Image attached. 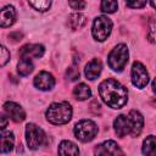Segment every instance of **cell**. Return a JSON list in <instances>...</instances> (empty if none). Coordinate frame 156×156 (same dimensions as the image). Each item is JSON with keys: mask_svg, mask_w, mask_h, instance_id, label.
Wrapping results in <instances>:
<instances>
[{"mask_svg": "<svg viewBox=\"0 0 156 156\" xmlns=\"http://www.w3.org/2000/svg\"><path fill=\"white\" fill-rule=\"evenodd\" d=\"M99 94L102 101L111 108H122L128 101L126 87L112 78H107L100 83Z\"/></svg>", "mask_w": 156, "mask_h": 156, "instance_id": "6da1fadb", "label": "cell"}, {"mask_svg": "<svg viewBox=\"0 0 156 156\" xmlns=\"http://www.w3.org/2000/svg\"><path fill=\"white\" fill-rule=\"evenodd\" d=\"M95 154L98 155H122L123 151L119 149L116 141L106 140L95 147Z\"/></svg>", "mask_w": 156, "mask_h": 156, "instance_id": "7c38bea8", "label": "cell"}, {"mask_svg": "<svg viewBox=\"0 0 156 156\" xmlns=\"http://www.w3.org/2000/svg\"><path fill=\"white\" fill-rule=\"evenodd\" d=\"M33 69H34V65L30 58H21V61L17 65V72L22 77L30 74L33 72Z\"/></svg>", "mask_w": 156, "mask_h": 156, "instance_id": "44dd1931", "label": "cell"}, {"mask_svg": "<svg viewBox=\"0 0 156 156\" xmlns=\"http://www.w3.org/2000/svg\"><path fill=\"white\" fill-rule=\"evenodd\" d=\"M143 154L147 156H156V136L149 135L143 141Z\"/></svg>", "mask_w": 156, "mask_h": 156, "instance_id": "ffe728a7", "label": "cell"}, {"mask_svg": "<svg viewBox=\"0 0 156 156\" xmlns=\"http://www.w3.org/2000/svg\"><path fill=\"white\" fill-rule=\"evenodd\" d=\"M146 1L147 0H124L127 6H129L130 9H141L146 5Z\"/></svg>", "mask_w": 156, "mask_h": 156, "instance_id": "d4e9b609", "label": "cell"}, {"mask_svg": "<svg viewBox=\"0 0 156 156\" xmlns=\"http://www.w3.org/2000/svg\"><path fill=\"white\" fill-rule=\"evenodd\" d=\"M73 132L78 140L88 143L93 140L98 134V126L90 119H82L74 126Z\"/></svg>", "mask_w": 156, "mask_h": 156, "instance_id": "277c9868", "label": "cell"}, {"mask_svg": "<svg viewBox=\"0 0 156 156\" xmlns=\"http://www.w3.org/2000/svg\"><path fill=\"white\" fill-rule=\"evenodd\" d=\"M152 90H154V93L156 94V78H155L154 82H152Z\"/></svg>", "mask_w": 156, "mask_h": 156, "instance_id": "f546056e", "label": "cell"}, {"mask_svg": "<svg viewBox=\"0 0 156 156\" xmlns=\"http://www.w3.org/2000/svg\"><path fill=\"white\" fill-rule=\"evenodd\" d=\"M7 61H10V52H9L7 49L2 45V46H1V66L4 67Z\"/></svg>", "mask_w": 156, "mask_h": 156, "instance_id": "83f0119b", "label": "cell"}, {"mask_svg": "<svg viewBox=\"0 0 156 156\" xmlns=\"http://www.w3.org/2000/svg\"><path fill=\"white\" fill-rule=\"evenodd\" d=\"M4 112L15 122H22L26 118L24 110L13 101H7L4 104Z\"/></svg>", "mask_w": 156, "mask_h": 156, "instance_id": "30bf717a", "label": "cell"}, {"mask_svg": "<svg viewBox=\"0 0 156 156\" xmlns=\"http://www.w3.org/2000/svg\"><path fill=\"white\" fill-rule=\"evenodd\" d=\"M15 144V135L12 132H4L1 134V154H7L12 150Z\"/></svg>", "mask_w": 156, "mask_h": 156, "instance_id": "e0dca14e", "label": "cell"}, {"mask_svg": "<svg viewBox=\"0 0 156 156\" xmlns=\"http://www.w3.org/2000/svg\"><path fill=\"white\" fill-rule=\"evenodd\" d=\"M46 119L52 124H65L72 118V106L66 102H54L46 110Z\"/></svg>", "mask_w": 156, "mask_h": 156, "instance_id": "7a4b0ae2", "label": "cell"}, {"mask_svg": "<svg viewBox=\"0 0 156 156\" xmlns=\"http://www.w3.org/2000/svg\"><path fill=\"white\" fill-rule=\"evenodd\" d=\"M118 7L117 0H101V11L106 13H113Z\"/></svg>", "mask_w": 156, "mask_h": 156, "instance_id": "603a6c76", "label": "cell"}, {"mask_svg": "<svg viewBox=\"0 0 156 156\" xmlns=\"http://www.w3.org/2000/svg\"><path fill=\"white\" fill-rule=\"evenodd\" d=\"M150 4H151V6L156 10V0H150Z\"/></svg>", "mask_w": 156, "mask_h": 156, "instance_id": "4dcf8cb0", "label": "cell"}, {"mask_svg": "<svg viewBox=\"0 0 156 156\" xmlns=\"http://www.w3.org/2000/svg\"><path fill=\"white\" fill-rule=\"evenodd\" d=\"M101 71H102V63H101V61L98 60V58H94V60L89 61L85 65L84 74H85V77L89 80H94V79H96L100 76Z\"/></svg>", "mask_w": 156, "mask_h": 156, "instance_id": "5bb4252c", "label": "cell"}, {"mask_svg": "<svg viewBox=\"0 0 156 156\" xmlns=\"http://www.w3.org/2000/svg\"><path fill=\"white\" fill-rule=\"evenodd\" d=\"M44 46L41 44H27L20 49L21 58H39L44 55Z\"/></svg>", "mask_w": 156, "mask_h": 156, "instance_id": "8fae6325", "label": "cell"}, {"mask_svg": "<svg viewBox=\"0 0 156 156\" xmlns=\"http://www.w3.org/2000/svg\"><path fill=\"white\" fill-rule=\"evenodd\" d=\"M6 124H7V119H6V117H5V116H1V129H2V130L5 129Z\"/></svg>", "mask_w": 156, "mask_h": 156, "instance_id": "f1b7e54d", "label": "cell"}, {"mask_svg": "<svg viewBox=\"0 0 156 156\" xmlns=\"http://www.w3.org/2000/svg\"><path fill=\"white\" fill-rule=\"evenodd\" d=\"M58 154L60 155H78L79 154V149L78 146L69 141V140H63L61 141V144L58 145Z\"/></svg>", "mask_w": 156, "mask_h": 156, "instance_id": "ac0fdd59", "label": "cell"}, {"mask_svg": "<svg viewBox=\"0 0 156 156\" xmlns=\"http://www.w3.org/2000/svg\"><path fill=\"white\" fill-rule=\"evenodd\" d=\"M26 140L30 150H37L44 145L46 136L40 127H38L34 123H28L26 126Z\"/></svg>", "mask_w": 156, "mask_h": 156, "instance_id": "8992f818", "label": "cell"}, {"mask_svg": "<svg viewBox=\"0 0 156 156\" xmlns=\"http://www.w3.org/2000/svg\"><path fill=\"white\" fill-rule=\"evenodd\" d=\"M16 17H17V12L12 5H7L2 7L1 15H0V26L2 28L12 26L16 22Z\"/></svg>", "mask_w": 156, "mask_h": 156, "instance_id": "4fadbf2b", "label": "cell"}, {"mask_svg": "<svg viewBox=\"0 0 156 156\" xmlns=\"http://www.w3.org/2000/svg\"><path fill=\"white\" fill-rule=\"evenodd\" d=\"M73 95H74V98H76L77 100L84 101V100H87V99H89V98L91 96V90H90V88H89L87 84L80 83V84H78L77 87H74V89H73Z\"/></svg>", "mask_w": 156, "mask_h": 156, "instance_id": "d6986e66", "label": "cell"}, {"mask_svg": "<svg viewBox=\"0 0 156 156\" xmlns=\"http://www.w3.org/2000/svg\"><path fill=\"white\" fill-rule=\"evenodd\" d=\"M112 30V21L107 16H98L93 22L91 33L95 40L104 41L108 38Z\"/></svg>", "mask_w": 156, "mask_h": 156, "instance_id": "5b68a950", "label": "cell"}, {"mask_svg": "<svg viewBox=\"0 0 156 156\" xmlns=\"http://www.w3.org/2000/svg\"><path fill=\"white\" fill-rule=\"evenodd\" d=\"M113 128H115L116 134L121 138H123L128 134L132 135L133 134V121L129 117V115L128 116L119 115L113 121Z\"/></svg>", "mask_w": 156, "mask_h": 156, "instance_id": "ba28073f", "label": "cell"}, {"mask_svg": "<svg viewBox=\"0 0 156 156\" xmlns=\"http://www.w3.org/2000/svg\"><path fill=\"white\" fill-rule=\"evenodd\" d=\"M130 77H132V83L139 88L143 89L149 83V73L145 68V66L140 62H134L132 66V72H130Z\"/></svg>", "mask_w": 156, "mask_h": 156, "instance_id": "52a82bcc", "label": "cell"}, {"mask_svg": "<svg viewBox=\"0 0 156 156\" xmlns=\"http://www.w3.org/2000/svg\"><path fill=\"white\" fill-rule=\"evenodd\" d=\"M27 1L33 9L41 11V12L49 10L51 6V0H27Z\"/></svg>", "mask_w": 156, "mask_h": 156, "instance_id": "7402d4cb", "label": "cell"}, {"mask_svg": "<svg viewBox=\"0 0 156 156\" xmlns=\"http://www.w3.org/2000/svg\"><path fill=\"white\" fill-rule=\"evenodd\" d=\"M68 4L71 6V9L76 10V11L83 10L85 7V1L84 0H68Z\"/></svg>", "mask_w": 156, "mask_h": 156, "instance_id": "484cf974", "label": "cell"}, {"mask_svg": "<svg viewBox=\"0 0 156 156\" xmlns=\"http://www.w3.org/2000/svg\"><path fill=\"white\" fill-rule=\"evenodd\" d=\"M147 38H149V40H150L151 43H155V44H156V18L150 22Z\"/></svg>", "mask_w": 156, "mask_h": 156, "instance_id": "cb8c5ba5", "label": "cell"}, {"mask_svg": "<svg viewBox=\"0 0 156 156\" xmlns=\"http://www.w3.org/2000/svg\"><path fill=\"white\" fill-rule=\"evenodd\" d=\"M129 117L132 118L133 121V134L132 136H136L140 134L141 129H143V126H144V118L141 116L140 112L135 111V110H132L129 112Z\"/></svg>", "mask_w": 156, "mask_h": 156, "instance_id": "2e32d148", "label": "cell"}, {"mask_svg": "<svg viewBox=\"0 0 156 156\" xmlns=\"http://www.w3.org/2000/svg\"><path fill=\"white\" fill-rule=\"evenodd\" d=\"M68 26L71 29L73 30H77V29H80L84 27V24L87 23V17L83 15V13H79V12H76V13H72L68 16Z\"/></svg>", "mask_w": 156, "mask_h": 156, "instance_id": "9a60e30c", "label": "cell"}, {"mask_svg": "<svg viewBox=\"0 0 156 156\" xmlns=\"http://www.w3.org/2000/svg\"><path fill=\"white\" fill-rule=\"evenodd\" d=\"M67 77L71 79V80H77L79 78V71L73 66V67H69L67 69Z\"/></svg>", "mask_w": 156, "mask_h": 156, "instance_id": "4316f807", "label": "cell"}, {"mask_svg": "<svg viewBox=\"0 0 156 156\" xmlns=\"http://www.w3.org/2000/svg\"><path fill=\"white\" fill-rule=\"evenodd\" d=\"M33 83H34V87L38 88L39 90L48 91V90H51L54 88L55 78H54V76L51 73H49L46 71H41L35 76Z\"/></svg>", "mask_w": 156, "mask_h": 156, "instance_id": "9c48e42d", "label": "cell"}, {"mask_svg": "<svg viewBox=\"0 0 156 156\" xmlns=\"http://www.w3.org/2000/svg\"><path fill=\"white\" fill-rule=\"evenodd\" d=\"M128 48L126 44H118L116 45L112 51L108 54L107 57V62L110 68H112L115 72H121L123 71V68L126 67L127 62H128Z\"/></svg>", "mask_w": 156, "mask_h": 156, "instance_id": "3957f363", "label": "cell"}]
</instances>
